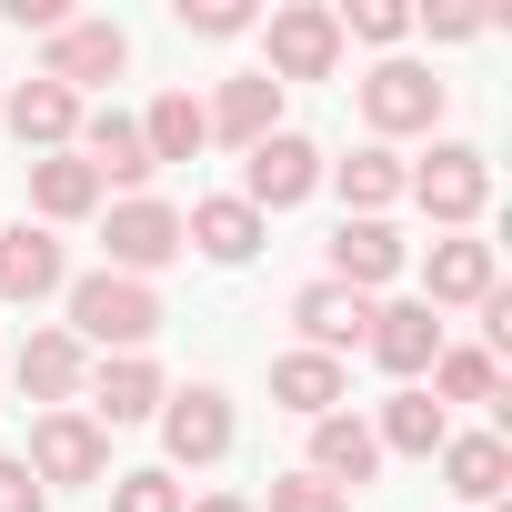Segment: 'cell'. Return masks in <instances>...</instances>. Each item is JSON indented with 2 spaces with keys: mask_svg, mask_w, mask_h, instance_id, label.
Returning <instances> with one entry per match:
<instances>
[{
  "mask_svg": "<svg viewBox=\"0 0 512 512\" xmlns=\"http://www.w3.org/2000/svg\"><path fill=\"white\" fill-rule=\"evenodd\" d=\"M161 322H171V312H161V292H151V282H131V272H81V282H71V322H61V332H71L81 352H101V362H111V352H151V332H161Z\"/></svg>",
  "mask_w": 512,
  "mask_h": 512,
  "instance_id": "1",
  "label": "cell"
},
{
  "mask_svg": "<svg viewBox=\"0 0 512 512\" xmlns=\"http://www.w3.org/2000/svg\"><path fill=\"white\" fill-rule=\"evenodd\" d=\"M402 191L432 211V231H472L492 211V161L472 141H432V161H402Z\"/></svg>",
  "mask_w": 512,
  "mask_h": 512,
  "instance_id": "2",
  "label": "cell"
},
{
  "mask_svg": "<svg viewBox=\"0 0 512 512\" xmlns=\"http://www.w3.org/2000/svg\"><path fill=\"white\" fill-rule=\"evenodd\" d=\"M262 71L292 91V81H332L342 71V21H332V0H282V11L262 21Z\"/></svg>",
  "mask_w": 512,
  "mask_h": 512,
  "instance_id": "3",
  "label": "cell"
},
{
  "mask_svg": "<svg viewBox=\"0 0 512 512\" xmlns=\"http://www.w3.org/2000/svg\"><path fill=\"white\" fill-rule=\"evenodd\" d=\"M161 472H211V462H231V442H241V422H231V392H211V382H191V392H171L161 412Z\"/></svg>",
  "mask_w": 512,
  "mask_h": 512,
  "instance_id": "4",
  "label": "cell"
},
{
  "mask_svg": "<svg viewBox=\"0 0 512 512\" xmlns=\"http://www.w3.org/2000/svg\"><path fill=\"white\" fill-rule=\"evenodd\" d=\"M312 191H322V141H302L292 121H282L272 141H251V151H241V201L262 211V221H272V211H302Z\"/></svg>",
  "mask_w": 512,
  "mask_h": 512,
  "instance_id": "5",
  "label": "cell"
},
{
  "mask_svg": "<svg viewBox=\"0 0 512 512\" xmlns=\"http://www.w3.org/2000/svg\"><path fill=\"white\" fill-rule=\"evenodd\" d=\"M442 101H452V91H442L422 61H372V71H362V121H372V141H382V151H392V141H412V131H432V121H442Z\"/></svg>",
  "mask_w": 512,
  "mask_h": 512,
  "instance_id": "6",
  "label": "cell"
},
{
  "mask_svg": "<svg viewBox=\"0 0 512 512\" xmlns=\"http://www.w3.org/2000/svg\"><path fill=\"white\" fill-rule=\"evenodd\" d=\"M492 292H502V262L482 231H442L422 251V312H482Z\"/></svg>",
  "mask_w": 512,
  "mask_h": 512,
  "instance_id": "7",
  "label": "cell"
},
{
  "mask_svg": "<svg viewBox=\"0 0 512 512\" xmlns=\"http://www.w3.org/2000/svg\"><path fill=\"white\" fill-rule=\"evenodd\" d=\"M21 462H31L41 492H51V482H101V472H111V432L71 402V412H41V422H31V452H21Z\"/></svg>",
  "mask_w": 512,
  "mask_h": 512,
  "instance_id": "8",
  "label": "cell"
},
{
  "mask_svg": "<svg viewBox=\"0 0 512 512\" xmlns=\"http://www.w3.org/2000/svg\"><path fill=\"white\" fill-rule=\"evenodd\" d=\"M131 71V31L121 21H61L51 41H41V81H61L71 101L91 91V81H121Z\"/></svg>",
  "mask_w": 512,
  "mask_h": 512,
  "instance_id": "9",
  "label": "cell"
},
{
  "mask_svg": "<svg viewBox=\"0 0 512 512\" xmlns=\"http://www.w3.org/2000/svg\"><path fill=\"white\" fill-rule=\"evenodd\" d=\"M262 241H272V221L251 211L241 191H211V201H191V211H181V251H201V262H221V272H241Z\"/></svg>",
  "mask_w": 512,
  "mask_h": 512,
  "instance_id": "10",
  "label": "cell"
},
{
  "mask_svg": "<svg viewBox=\"0 0 512 512\" xmlns=\"http://www.w3.org/2000/svg\"><path fill=\"white\" fill-rule=\"evenodd\" d=\"M402 272H412V241H402L392 221H342V231H332V272H322V282H342V292L372 302V292H392Z\"/></svg>",
  "mask_w": 512,
  "mask_h": 512,
  "instance_id": "11",
  "label": "cell"
},
{
  "mask_svg": "<svg viewBox=\"0 0 512 512\" xmlns=\"http://www.w3.org/2000/svg\"><path fill=\"white\" fill-rule=\"evenodd\" d=\"M161 262H181V211L171 201H111V262L101 272H131V282H151Z\"/></svg>",
  "mask_w": 512,
  "mask_h": 512,
  "instance_id": "12",
  "label": "cell"
},
{
  "mask_svg": "<svg viewBox=\"0 0 512 512\" xmlns=\"http://www.w3.org/2000/svg\"><path fill=\"white\" fill-rule=\"evenodd\" d=\"M71 292V251L41 221H0V302H51Z\"/></svg>",
  "mask_w": 512,
  "mask_h": 512,
  "instance_id": "13",
  "label": "cell"
},
{
  "mask_svg": "<svg viewBox=\"0 0 512 512\" xmlns=\"http://www.w3.org/2000/svg\"><path fill=\"white\" fill-rule=\"evenodd\" d=\"M362 352H372L392 382H422V372L442 362V312H422V302H372V332H362Z\"/></svg>",
  "mask_w": 512,
  "mask_h": 512,
  "instance_id": "14",
  "label": "cell"
},
{
  "mask_svg": "<svg viewBox=\"0 0 512 512\" xmlns=\"http://www.w3.org/2000/svg\"><path fill=\"white\" fill-rule=\"evenodd\" d=\"M0 121H11V141L31 151V161H51V151H71L81 141V101L61 91V81H21V91H0Z\"/></svg>",
  "mask_w": 512,
  "mask_h": 512,
  "instance_id": "15",
  "label": "cell"
},
{
  "mask_svg": "<svg viewBox=\"0 0 512 512\" xmlns=\"http://www.w3.org/2000/svg\"><path fill=\"white\" fill-rule=\"evenodd\" d=\"M71 151L91 161V181H101V191L141 201V181H151V151H141V121H131V111H81V141H71Z\"/></svg>",
  "mask_w": 512,
  "mask_h": 512,
  "instance_id": "16",
  "label": "cell"
},
{
  "mask_svg": "<svg viewBox=\"0 0 512 512\" xmlns=\"http://www.w3.org/2000/svg\"><path fill=\"white\" fill-rule=\"evenodd\" d=\"M81 392H91V422H101V432H121V422H151V412L171 402V382H161V362H151V352H111V362H101Z\"/></svg>",
  "mask_w": 512,
  "mask_h": 512,
  "instance_id": "17",
  "label": "cell"
},
{
  "mask_svg": "<svg viewBox=\"0 0 512 512\" xmlns=\"http://www.w3.org/2000/svg\"><path fill=\"white\" fill-rule=\"evenodd\" d=\"M201 131H211V141H231V151L272 141V131H282V81H272V71H241V81H221V91L201 101Z\"/></svg>",
  "mask_w": 512,
  "mask_h": 512,
  "instance_id": "18",
  "label": "cell"
},
{
  "mask_svg": "<svg viewBox=\"0 0 512 512\" xmlns=\"http://www.w3.org/2000/svg\"><path fill=\"white\" fill-rule=\"evenodd\" d=\"M292 332H302V352H362V332H372V302L362 292H342V282H302L292 292Z\"/></svg>",
  "mask_w": 512,
  "mask_h": 512,
  "instance_id": "19",
  "label": "cell"
},
{
  "mask_svg": "<svg viewBox=\"0 0 512 512\" xmlns=\"http://www.w3.org/2000/svg\"><path fill=\"white\" fill-rule=\"evenodd\" d=\"M11 382H21V392H31L41 412H71V402H81V382H91V352H81V342H71L61 322H51V332H31V342H21Z\"/></svg>",
  "mask_w": 512,
  "mask_h": 512,
  "instance_id": "20",
  "label": "cell"
},
{
  "mask_svg": "<svg viewBox=\"0 0 512 512\" xmlns=\"http://www.w3.org/2000/svg\"><path fill=\"white\" fill-rule=\"evenodd\" d=\"M272 402L282 412H302V422H322V412H342L352 402V362H332V352H272Z\"/></svg>",
  "mask_w": 512,
  "mask_h": 512,
  "instance_id": "21",
  "label": "cell"
},
{
  "mask_svg": "<svg viewBox=\"0 0 512 512\" xmlns=\"http://www.w3.org/2000/svg\"><path fill=\"white\" fill-rule=\"evenodd\" d=\"M312 482H332V492H362L372 472H382V442H372V422L362 412H322L312 422V462H302Z\"/></svg>",
  "mask_w": 512,
  "mask_h": 512,
  "instance_id": "22",
  "label": "cell"
},
{
  "mask_svg": "<svg viewBox=\"0 0 512 512\" xmlns=\"http://www.w3.org/2000/svg\"><path fill=\"white\" fill-rule=\"evenodd\" d=\"M372 442H382V462H392V452H402V462H432V452L452 442V412H442V402H432L422 382H402V392L382 402V422H372Z\"/></svg>",
  "mask_w": 512,
  "mask_h": 512,
  "instance_id": "23",
  "label": "cell"
},
{
  "mask_svg": "<svg viewBox=\"0 0 512 512\" xmlns=\"http://www.w3.org/2000/svg\"><path fill=\"white\" fill-rule=\"evenodd\" d=\"M322 181H342V221H382V211L402 201V151L362 141L352 161H322Z\"/></svg>",
  "mask_w": 512,
  "mask_h": 512,
  "instance_id": "24",
  "label": "cell"
},
{
  "mask_svg": "<svg viewBox=\"0 0 512 512\" xmlns=\"http://www.w3.org/2000/svg\"><path fill=\"white\" fill-rule=\"evenodd\" d=\"M432 462H442L452 502H502V482H512V442H502V432H452Z\"/></svg>",
  "mask_w": 512,
  "mask_h": 512,
  "instance_id": "25",
  "label": "cell"
},
{
  "mask_svg": "<svg viewBox=\"0 0 512 512\" xmlns=\"http://www.w3.org/2000/svg\"><path fill=\"white\" fill-rule=\"evenodd\" d=\"M31 211H41V231H61V221H91V211H101V181H91V161H81V151H51V161H31Z\"/></svg>",
  "mask_w": 512,
  "mask_h": 512,
  "instance_id": "26",
  "label": "cell"
},
{
  "mask_svg": "<svg viewBox=\"0 0 512 512\" xmlns=\"http://www.w3.org/2000/svg\"><path fill=\"white\" fill-rule=\"evenodd\" d=\"M201 141H211V131H201V101H191V91H161V101L141 111V151H151V171H161V161H191Z\"/></svg>",
  "mask_w": 512,
  "mask_h": 512,
  "instance_id": "27",
  "label": "cell"
},
{
  "mask_svg": "<svg viewBox=\"0 0 512 512\" xmlns=\"http://www.w3.org/2000/svg\"><path fill=\"white\" fill-rule=\"evenodd\" d=\"M432 382V402L452 412V402H502V362L492 352H472V342H442V362L422 372Z\"/></svg>",
  "mask_w": 512,
  "mask_h": 512,
  "instance_id": "28",
  "label": "cell"
},
{
  "mask_svg": "<svg viewBox=\"0 0 512 512\" xmlns=\"http://www.w3.org/2000/svg\"><path fill=\"white\" fill-rule=\"evenodd\" d=\"M171 21H181L191 41H241L262 11H251V0H171Z\"/></svg>",
  "mask_w": 512,
  "mask_h": 512,
  "instance_id": "29",
  "label": "cell"
},
{
  "mask_svg": "<svg viewBox=\"0 0 512 512\" xmlns=\"http://www.w3.org/2000/svg\"><path fill=\"white\" fill-rule=\"evenodd\" d=\"M332 21H342V41H372V51H392V41L412 31V11H402V0H342Z\"/></svg>",
  "mask_w": 512,
  "mask_h": 512,
  "instance_id": "30",
  "label": "cell"
},
{
  "mask_svg": "<svg viewBox=\"0 0 512 512\" xmlns=\"http://www.w3.org/2000/svg\"><path fill=\"white\" fill-rule=\"evenodd\" d=\"M251 512H352V492H332V482H312V472H282Z\"/></svg>",
  "mask_w": 512,
  "mask_h": 512,
  "instance_id": "31",
  "label": "cell"
},
{
  "mask_svg": "<svg viewBox=\"0 0 512 512\" xmlns=\"http://www.w3.org/2000/svg\"><path fill=\"white\" fill-rule=\"evenodd\" d=\"M191 492L171 472H111V512H181Z\"/></svg>",
  "mask_w": 512,
  "mask_h": 512,
  "instance_id": "32",
  "label": "cell"
},
{
  "mask_svg": "<svg viewBox=\"0 0 512 512\" xmlns=\"http://www.w3.org/2000/svg\"><path fill=\"white\" fill-rule=\"evenodd\" d=\"M0 512H51V492H41L31 462H11V452H0Z\"/></svg>",
  "mask_w": 512,
  "mask_h": 512,
  "instance_id": "33",
  "label": "cell"
},
{
  "mask_svg": "<svg viewBox=\"0 0 512 512\" xmlns=\"http://www.w3.org/2000/svg\"><path fill=\"white\" fill-rule=\"evenodd\" d=\"M422 31H432V41H472V31H482V11H422Z\"/></svg>",
  "mask_w": 512,
  "mask_h": 512,
  "instance_id": "34",
  "label": "cell"
},
{
  "mask_svg": "<svg viewBox=\"0 0 512 512\" xmlns=\"http://www.w3.org/2000/svg\"><path fill=\"white\" fill-rule=\"evenodd\" d=\"M181 512H251L241 492H201V502H181Z\"/></svg>",
  "mask_w": 512,
  "mask_h": 512,
  "instance_id": "35",
  "label": "cell"
}]
</instances>
